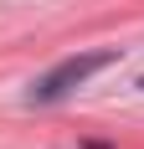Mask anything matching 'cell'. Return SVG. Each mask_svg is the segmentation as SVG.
Listing matches in <instances>:
<instances>
[{
    "label": "cell",
    "mask_w": 144,
    "mask_h": 149,
    "mask_svg": "<svg viewBox=\"0 0 144 149\" xmlns=\"http://www.w3.org/2000/svg\"><path fill=\"white\" fill-rule=\"evenodd\" d=\"M118 62V52H82V57H67L62 67H52V72L36 82V93L31 98H41V103H52V98H62V93H72V88H82L93 72H103V67H113Z\"/></svg>",
    "instance_id": "cell-1"
},
{
    "label": "cell",
    "mask_w": 144,
    "mask_h": 149,
    "mask_svg": "<svg viewBox=\"0 0 144 149\" xmlns=\"http://www.w3.org/2000/svg\"><path fill=\"white\" fill-rule=\"evenodd\" d=\"M139 88H144V77H139Z\"/></svg>",
    "instance_id": "cell-2"
}]
</instances>
